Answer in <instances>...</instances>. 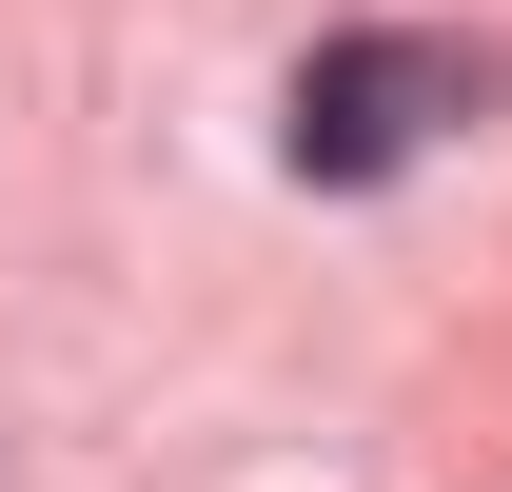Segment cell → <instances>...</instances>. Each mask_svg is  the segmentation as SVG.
<instances>
[{
  "label": "cell",
  "mask_w": 512,
  "mask_h": 492,
  "mask_svg": "<svg viewBox=\"0 0 512 492\" xmlns=\"http://www.w3.org/2000/svg\"><path fill=\"white\" fill-rule=\"evenodd\" d=\"M473 99H493V60H473V40H316V60H296V178H414V158H434L453 119H473Z\"/></svg>",
  "instance_id": "6da1fadb"
}]
</instances>
